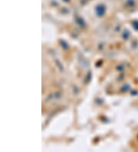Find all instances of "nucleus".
Returning <instances> with one entry per match:
<instances>
[{"label":"nucleus","instance_id":"2","mask_svg":"<svg viewBox=\"0 0 138 152\" xmlns=\"http://www.w3.org/2000/svg\"><path fill=\"white\" fill-rule=\"evenodd\" d=\"M133 24H134V25H136V26H134V28H135V29H137L138 30V22H134Z\"/></svg>","mask_w":138,"mask_h":152},{"label":"nucleus","instance_id":"1","mask_svg":"<svg viewBox=\"0 0 138 152\" xmlns=\"http://www.w3.org/2000/svg\"><path fill=\"white\" fill-rule=\"evenodd\" d=\"M106 7L104 5L100 4L98 6H97L96 8H95V11H96V13L98 16H102L104 13H105Z\"/></svg>","mask_w":138,"mask_h":152}]
</instances>
